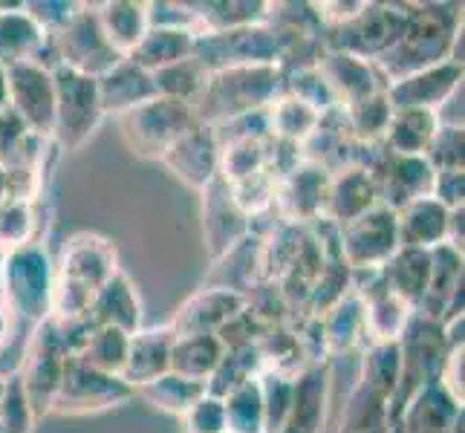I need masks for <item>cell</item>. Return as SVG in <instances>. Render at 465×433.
I'll return each instance as SVG.
<instances>
[{
  "mask_svg": "<svg viewBox=\"0 0 465 433\" xmlns=\"http://www.w3.org/2000/svg\"><path fill=\"white\" fill-rule=\"evenodd\" d=\"M119 254L107 237L95 231H78L64 243L61 261L55 263V289L50 318L58 327L84 324L95 292L116 275Z\"/></svg>",
  "mask_w": 465,
  "mask_h": 433,
  "instance_id": "6da1fadb",
  "label": "cell"
},
{
  "mask_svg": "<svg viewBox=\"0 0 465 433\" xmlns=\"http://www.w3.org/2000/svg\"><path fill=\"white\" fill-rule=\"evenodd\" d=\"M462 26V4H408V21L396 46L376 61L384 82L451 61V44Z\"/></svg>",
  "mask_w": 465,
  "mask_h": 433,
  "instance_id": "7a4b0ae2",
  "label": "cell"
},
{
  "mask_svg": "<svg viewBox=\"0 0 465 433\" xmlns=\"http://www.w3.org/2000/svg\"><path fill=\"white\" fill-rule=\"evenodd\" d=\"M283 93L281 67H229L208 75L194 113L200 124H223L240 116L263 113Z\"/></svg>",
  "mask_w": 465,
  "mask_h": 433,
  "instance_id": "3957f363",
  "label": "cell"
},
{
  "mask_svg": "<svg viewBox=\"0 0 465 433\" xmlns=\"http://www.w3.org/2000/svg\"><path fill=\"white\" fill-rule=\"evenodd\" d=\"M55 289V261L41 240L4 251L0 258V292L12 318H24L29 324H44L53 312Z\"/></svg>",
  "mask_w": 465,
  "mask_h": 433,
  "instance_id": "277c9868",
  "label": "cell"
},
{
  "mask_svg": "<svg viewBox=\"0 0 465 433\" xmlns=\"http://www.w3.org/2000/svg\"><path fill=\"white\" fill-rule=\"evenodd\" d=\"M286 41L269 21L229 32H200L194 58L208 75L229 67H281Z\"/></svg>",
  "mask_w": 465,
  "mask_h": 433,
  "instance_id": "5b68a950",
  "label": "cell"
},
{
  "mask_svg": "<svg viewBox=\"0 0 465 433\" xmlns=\"http://www.w3.org/2000/svg\"><path fill=\"white\" fill-rule=\"evenodd\" d=\"M408 21V4H379V0H364L361 12L352 21L324 29L321 44L324 50L347 53L364 61H379L381 55H388L399 35H402Z\"/></svg>",
  "mask_w": 465,
  "mask_h": 433,
  "instance_id": "8992f818",
  "label": "cell"
},
{
  "mask_svg": "<svg viewBox=\"0 0 465 433\" xmlns=\"http://www.w3.org/2000/svg\"><path fill=\"white\" fill-rule=\"evenodd\" d=\"M55 82V127L53 144L61 151H82L104 122L95 78L73 73L67 67H53Z\"/></svg>",
  "mask_w": 465,
  "mask_h": 433,
  "instance_id": "52a82bcc",
  "label": "cell"
},
{
  "mask_svg": "<svg viewBox=\"0 0 465 433\" xmlns=\"http://www.w3.org/2000/svg\"><path fill=\"white\" fill-rule=\"evenodd\" d=\"M122 55L107 44L104 32L95 18V9L82 4L75 18L55 35H50L46 53L41 58L44 67H67L73 73H82L90 78H102L107 70H114Z\"/></svg>",
  "mask_w": 465,
  "mask_h": 433,
  "instance_id": "ba28073f",
  "label": "cell"
},
{
  "mask_svg": "<svg viewBox=\"0 0 465 433\" xmlns=\"http://www.w3.org/2000/svg\"><path fill=\"white\" fill-rule=\"evenodd\" d=\"M116 122L127 151L136 159L159 162L171 144L197 124V113L191 104L156 95L153 102L131 110V113L119 116Z\"/></svg>",
  "mask_w": 465,
  "mask_h": 433,
  "instance_id": "9c48e42d",
  "label": "cell"
},
{
  "mask_svg": "<svg viewBox=\"0 0 465 433\" xmlns=\"http://www.w3.org/2000/svg\"><path fill=\"white\" fill-rule=\"evenodd\" d=\"M396 344H399V356H402V376H399V390L393 399V419L416 390L440 379L445 356L451 349L445 341L442 320H430L416 312Z\"/></svg>",
  "mask_w": 465,
  "mask_h": 433,
  "instance_id": "30bf717a",
  "label": "cell"
},
{
  "mask_svg": "<svg viewBox=\"0 0 465 433\" xmlns=\"http://www.w3.org/2000/svg\"><path fill=\"white\" fill-rule=\"evenodd\" d=\"M364 151L367 156L359 159V165L371 171L379 205L399 212V208L416 200L430 197V191H434V168L428 165L425 156H399L391 153L384 144H371Z\"/></svg>",
  "mask_w": 465,
  "mask_h": 433,
  "instance_id": "8fae6325",
  "label": "cell"
},
{
  "mask_svg": "<svg viewBox=\"0 0 465 433\" xmlns=\"http://www.w3.org/2000/svg\"><path fill=\"white\" fill-rule=\"evenodd\" d=\"M67 359H70V349L64 344L61 330L55 327L53 318H46L44 324L32 330L24 364L18 367L21 384L29 396V405L35 410V416L53 413V402L58 396Z\"/></svg>",
  "mask_w": 465,
  "mask_h": 433,
  "instance_id": "7c38bea8",
  "label": "cell"
},
{
  "mask_svg": "<svg viewBox=\"0 0 465 433\" xmlns=\"http://www.w3.org/2000/svg\"><path fill=\"white\" fill-rule=\"evenodd\" d=\"M134 396L136 390L122 376H107L102 370H93L82 359L70 356L67 367H64L58 396L53 402V413H61V416L102 413V410L124 405L127 399H134Z\"/></svg>",
  "mask_w": 465,
  "mask_h": 433,
  "instance_id": "4fadbf2b",
  "label": "cell"
},
{
  "mask_svg": "<svg viewBox=\"0 0 465 433\" xmlns=\"http://www.w3.org/2000/svg\"><path fill=\"white\" fill-rule=\"evenodd\" d=\"M399 249L396 212L384 205L371 208L347 226H339V251L352 275L376 271L388 263Z\"/></svg>",
  "mask_w": 465,
  "mask_h": 433,
  "instance_id": "5bb4252c",
  "label": "cell"
},
{
  "mask_svg": "<svg viewBox=\"0 0 465 433\" xmlns=\"http://www.w3.org/2000/svg\"><path fill=\"white\" fill-rule=\"evenodd\" d=\"M9 82V110L18 116L29 133L53 142L55 127V82L53 70L38 61L6 67Z\"/></svg>",
  "mask_w": 465,
  "mask_h": 433,
  "instance_id": "9a60e30c",
  "label": "cell"
},
{
  "mask_svg": "<svg viewBox=\"0 0 465 433\" xmlns=\"http://www.w3.org/2000/svg\"><path fill=\"white\" fill-rule=\"evenodd\" d=\"M327 188H330V171H324L315 162L298 159V162L278 176L275 185V205L281 222L286 226H312V222L324 220L327 205Z\"/></svg>",
  "mask_w": 465,
  "mask_h": 433,
  "instance_id": "2e32d148",
  "label": "cell"
},
{
  "mask_svg": "<svg viewBox=\"0 0 465 433\" xmlns=\"http://www.w3.org/2000/svg\"><path fill=\"white\" fill-rule=\"evenodd\" d=\"M159 165H165L176 182L203 194L220 176V142L214 127L197 122L171 144Z\"/></svg>",
  "mask_w": 465,
  "mask_h": 433,
  "instance_id": "e0dca14e",
  "label": "cell"
},
{
  "mask_svg": "<svg viewBox=\"0 0 465 433\" xmlns=\"http://www.w3.org/2000/svg\"><path fill=\"white\" fill-rule=\"evenodd\" d=\"M352 289L364 300L367 344H396L402 339V332L408 330L413 318V310L381 283L379 269L352 275Z\"/></svg>",
  "mask_w": 465,
  "mask_h": 433,
  "instance_id": "ac0fdd59",
  "label": "cell"
},
{
  "mask_svg": "<svg viewBox=\"0 0 465 433\" xmlns=\"http://www.w3.org/2000/svg\"><path fill=\"white\" fill-rule=\"evenodd\" d=\"M200 197H203V246L214 263L223 254H229L240 240H246L252 234V220L237 208L229 185L220 176Z\"/></svg>",
  "mask_w": 465,
  "mask_h": 433,
  "instance_id": "d6986e66",
  "label": "cell"
},
{
  "mask_svg": "<svg viewBox=\"0 0 465 433\" xmlns=\"http://www.w3.org/2000/svg\"><path fill=\"white\" fill-rule=\"evenodd\" d=\"M330 402V359L307 361L292 376V399L278 433H321Z\"/></svg>",
  "mask_w": 465,
  "mask_h": 433,
  "instance_id": "ffe728a7",
  "label": "cell"
},
{
  "mask_svg": "<svg viewBox=\"0 0 465 433\" xmlns=\"http://www.w3.org/2000/svg\"><path fill=\"white\" fill-rule=\"evenodd\" d=\"M318 73L330 87L335 107L356 104L367 99V95L388 90V82H384V75L379 73L373 61H364L347 53L324 50L318 58Z\"/></svg>",
  "mask_w": 465,
  "mask_h": 433,
  "instance_id": "44dd1931",
  "label": "cell"
},
{
  "mask_svg": "<svg viewBox=\"0 0 465 433\" xmlns=\"http://www.w3.org/2000/svg\"><path fill=\"white\" fill-rule=\"evenodd\" d=\"M246 310V295L223 286H203L176 310L171 330L176 335H217L234 315Z\"/></svg>",
  "mask_w": 465,
  "mask_h": 433,
  "instance_id": "7402d4cb",
  "label": "cell"
},
{
  "mask_svg": "<svg viewBox=\"0 0 465 433\" xmlns=\"http://www.w3.org/2000/svg\"><path fill=\"white\" fill-rule=\"evenodd\" d=\"M465 78V70L460 64L442 61L437 67L420 70L413 75L399 78V82L388 84V102L393 110H434L451 95Z\"/></svg>",
  "mask_w": 465,
  "mask_h": 433,
  "instance_id": "603a6c76",
  "label": "cell"
},
{
  "mask_svg": "<svg viewBox=\"0 0 465 433\" xmlns=\"http://www.w3.org/2000/svg\"><path fill=\"white\" fill-rule=\"evenodd\" d=\"M396 425L402 433H462L465 408L442 390L440 381H430L408 399Z\"/></svg>",
  "mask_w": 465,
  "mask_h": 433,
  "instance_id": "cb8c5ba5",
  "label": "cell"
},
{
  "mask_svg": "<svg viewBox=\"0 0 465 433\" xmlns=\"http://www.w3.org/2000/svg\"><path fill=\"white\" fill-rule=\"evenodd\" d=\"M376 205H379V194H376L373 176L364 165H347L341 171L330 173L324 220L332 222L335 229L347 226V222L367 214Z\"/></svg>",
  "mask_w": 465,
  "mask_h": 433,
  "instance_id": "d4e9b609",
  "label": "cell"
},
{
  "mask_svg": "<svg viewBox=\"0 0 465 433\" xmlns=\"http://www.w3.org/2000/svg\"><path fill=\"white\" fill-rule=\"evenodd\" d=\"M99 84V102L104 110V119L107 116H124L131 110L148 104L156 99V82H153V73L136 67L131 58H122L114 70H107L102 78H95Z\"/></svg>",
  "mask_w": 465,
  "mask_h": 433,
  "instance_id": "484cf974",
  "label": "cell"
},
{
  "mask_svg": "<svg viewBox=\"0 0 465 433\" xmlns=\"http://www.w3.org/2000/svg\"><path fill=\"white\" fill-rule=\"evenodd\" d=\"M315 320H318V339L324 356H344V352H352L356 347L367 344L364 300L356 289H350L344 298L327 307Z\"/></svg>",
  "mask_w": 465,
  "mask_h": 433,
  "instance_id": "4316f807",
  "label": "cell"
},
{
  "mask_svg": "<svg viewBox=\"0 0 465 433\" xmlns=\"http://www.w3.org/2000/svg\"><path fill=\"white\" fill-rule=\"evenodd\" d=\"M173 341H176V332L171 330V324L134 332L131 344H127V361H124L122 379L136 390L142 384L171 373Z\"/></svg>",
  "mask_w": 465,
  "mask_h": 433,
  "instance_id": "83f0119b",
  "label": "cell"
},
{
  "mask_svg": "<svg viewBox=\"0 0 465 433\" xmlns=\"http://www.w3.org/2000/svg\"><path fill=\"white\" fill-rule=\"evenodd\" d=\"M93 327H114L124 335H134L142 330V298L136 292V283L124 269H119L93 298L90 307Z\"/></svg>",
  "mask_w": 465,
  "mask_h": 433,
  "instance_id": "f1b7e54d",
  "label": "cell"
},
{
  "mask_svg": "<svg viewBox=\"0 0 465 433\" xmlns=\"http://www.w3.org/2000/svg\"><path fill=\"white\" fill-rule=\"evenodd\" d=\"M50 35L29 18L24 4H0V67L38 61L46 53Z\"/></svg>",
  "mask_w": 465,
  "mask_h": 433,
  "instance_id": "f546056e",
  "label": "cell"
},
{
  "mask_svg": "<svg viewBox=\"0 0 465 433\" xmlns=\"http://www.w3.org/2000/svg\"><path fill=\"white\" fill-rule=\"evenodd\" d=\"M95 18H99V26L104 32L107 44L114 50L127 58L136 44L145 38V32L151 29V18H148V4L145 0H104V4H93Z\"/></svg>",
  "mask_w": 465,
  "mask_h": 433,
  "instance_id": "4dcf8cb0",
  "label": "cell"
},
{
  "mask_svg": "<svg viewBox=\"0 0 465 433\" xmlns=\"http://www.w3.org/2000/svg\"><path fill=\"white\" fill-rule=\"evenodd\" d=\"M465 289V254L454 251L451 246L430 249V278L422 303L416 307V315L430 320H442L451 298Z\"/></svg>",
  "mask_w": 465,
  "mask_h": 433,
  "instance_id": "1f68e13d",
  "label": "cell"
},
{
  "mask_svg": "<svg viewBox=\"0 0 465 433\" xmlns=\"http://www.w3.org/2000/svg\"><path fill=\"white\" fill-rule=\"evenodd\" d=\"M448 212L445 205H440L434 197L416 200L405 208L396 212V229H399V246L405 249H437L445 246L448 234Z\"/></svg>",
  "mask_w": 465,
  "mask_h": 433,
  "instance_id": "d6a6232c",
  "label": "cell"
},
{
  "mask_svg": "<svg viewBox=\"0 0 465 433\" xmlns=\"http://www.w3.org/2000/svg\"><path fill=\"white\" fill-rule=\"evenodd\" d=\"M379 275H381V283L416 312V307H420L425 298L428 278H430V251L399 246L393 258L379 269Z\"/></svg>",
  "mask_w": 465,
  "mask_h": 433,
  "instance_id": "836d02e7",
  "label": "cell"
},
{
  "mask_svg": "<svg viewBox=\"0 0 465 433\" xmlns=\"http://www.w3.org/2000/svg\"><path fill=\"white\" fill-rule=\"evenodd\" d=\"M194 44H197V32H191V29L151 26L145 32V38L136 44V50L127 58L142 70L159 73V70L171 67V64H180L194 55Z\"/></svg>",
  "mask_w": 465,
  "mask_h": 433,
  "instance_id": "e575fe53",
  "label": "cell"
},
{
  "mask_svg": "<svg viewBox=\"0 0 465 433\" xmlns=\"http://www.w3.org/2000/svg\"><path fill=\"white\" fill-rule=\"evenodd\" d=\"M393 428V402L361 379L350 390L339 430L335 433H391Z\"/></svg>",
  "mask_w": 465,
  "mask_h": 433,
  "instance_id": "d590c367",
  "label": "cell"
},
{
  "mask_svg": "<svg viewBox=\"0 0 465 433\" xmlns=\"http://www.w3.org/2000/svg\"><path fill=\"white\" fill-rule=\"evenodd\" d=\"M318 122H321L318 110H312L307 102L295 99L290 93H281L278 99L266 107L269 139L281 144H292V148H301V144L312 136Z\"/></svg>",
  "mask_w": 465,
  "mask_h": 433,
  "instance_id": "8d00e7d4",
  "label": "cell"
},
{
  "mask_svg": "<svg viewBox=\"0 0 465 433\" xmlns=\"http://www.w3.org/2000/svg\"><path fill=\"white\" fill-rule=\"evenodd\" d=\"M437 127L440 122L430 110H393L381 144L399 156H425Z\"/></svg>",
  "mask_w": 465,
  "mask_h": 433,
  "instance_id": "74e56055",
  "label": "cell"
},
{
  "mask_svg": "<svg viewBox=\"0 0 465 433\" xmlns=\"http://www.w3.org/2000/svg\"><path fill=\"white\" fill-rule=\"evenodd\" d=\"M194 12L200 32H229L240 26L263 24L269 18L266 0H208V4H188Z\"/></svg>",
  "mask_w": 465,
  "mask_h": 433,
  "instance_id": "f35d334b",
  "label": "cell"
},
{
  "mask_svg": "<svg viewBox=\"0 0 465 433\" xmlns=\"http://www.w3.org/2000/svg\"><path fill=\"white\" fill-rule=\"evenodd\" d=\"M223 352H226V347L217 335H176L171 352V373L205 384L208 376L217 370Z\"/></svg>",
  "mask_w": 465,
  "mask_h": 433,
  "instance_id": "ab89813d",
  "label": "cell"
},
{
  "mask_svg": "<svg viewBox=\"0 0 465 433\" xmlns=\"http://www.w3.org/2000/svg\"><path fill=\"white\" fill-rule=\"evenodd\" d=\"M136 393L145 399V402L156 410H163L168 416H183L194 408L200 399L205 396V384L194 381V379H185V376H176V373H165L148 384L136 388Z\"/></svg>",
  "mask_w": 465,
  "mask_h": 433,
  "instance_id": "60d3db41",
  "label": "cell"
},
{
  "mask_svg": "<svg viewBox=\"0 0 465 433\" xmlns=\"http://www.w3.org/2000/svg\"><path fill=\"white\" fill-rule=\"evenodd\" d=\"M266 370L263 356H261V347H237V349H226L223 359L217 364V370L208 376L205 381V393L208 396H217V399H226L232 390H237L240 384H246L252 379H258Z\"/></svg>",
  "mask_w": 465,
  "mask_h": 433,
  "instance_id": "b9f144b4",
  "label": "cell"
},
{
  "mask_svg": "<svg viewBox=\"0 0 465 433\" xmlns=\"http://www.w3.org/2000/svg\"><path fill=\"white\" fill-rule=\"evenodd\" d=\"M393 107L388 102V90L384 93H373L367 99L356 102V104H347L341 107V116L347 124V133L356 144H381V136L388 131V122H391Z\"/></svg>",
  "mask_w": 465,
  "mask_h": 433,
  "instance_id": "7bdbcfd3",
  "label": "cell"
},
{
  "mask_svg": "<svg viewBox=\"0 0 465 433\" xmlns=\"http://www.w3.org/2000/svg\"><path fill=\"white\" fill-rule=\"evenodd\" d=\"M269 168V139H237L220 144V180L237 185Z\"/></svg>",
  "mask_w": 465,
  "mask_h": 433,
  "instance_id": "ee69618b",
  "label": "cell"
},
{
  "mask_svg": "<svg viewBox=\"0 0 465 433\" xmlns=\"http://www.w3.org/2000/svg\"><path fill=\"white\" fill-rule=\"evenodd\" d=\"M127 344H131V335H124L122 330L93 327L75 359H82L87 367L102 370L107 376H122L127 361Z\"/></svg>",
  "mask_w": 465,
  "mask_h": 433,
  "instance_id": "f6af8a7d",
  "label": "cell"
},
{
  "mask_svg": "<svg viewBox=\"0 0 465 433\" xmlns=\"http://www.w3.org/2000/svg\"><path fill=\"white\" fill-rule=\"evenodd\" d=\"M223 408H226V433H266L261 376L232 390L223 399Z\"/></svg>",
  "mask_w": 465,
  "mask_h": 433,
  "instance_id": "bcb514c9",
  "label": "cell"
},
{
  "mask_svg": "<svg viewBox=\"0 0 465 433\" xmlns=\"http://www.w3.org/2000/svg\"><path fill=\"white\" fill-rule=\"evenodd\" d=\"M153 82H156V93L163 95V99H173V102L194 107L205 90L208 70L191 55L180 64H171V67L153 73Z\"/></svg>",
  "mask_w": 465,
  "mask_h": 433,
  "instance_id": "7dc6e473",
  "label": "cell"
},
{
  "mask_svg": "<svg viewBox=\"0 0 465 433\" xmlns=\"http://www.w3.org/2000/svg\"><path fill=\"white\" fill-rule=\"evenodd\" d=\"M399 376H402V356L399 344H367L361 361V381L376 388L393 402L399 390Z\"/></svg>",
  "mask_w": 465,
  "mask_h": 433,
  "instance_id": "c3c4849f",
  "label": "cell"
},
{
  "mask_svg": "<svg viewBox=\"0 0 465 433\" xmlns=\"http://www.w3.org/2000/svg\"><path fill=\"white\" fill-rule=\"evenodd\" d=\"M35 410L29 405V396L21 384L18 370L6 376V388L0 396V430L4 433H32L35 430Z\"/></svg>",
  "mask_w": 465,
  "mask_h": 433,
  "instance_id": "681fc988",
  "label": "cell"
},
{
  "mask_svg": "<svg viewBox=\"0 0 465 433\" xmlns=\"http://www.w3.org/2000/svg\"><path fill=\"white\" fill-rule=\"evenodd\" d=\"M35 240V202L6 200L0 205V251L18 249Z\"/></svg>",
  "mask_w": 465,
  "mask_h": 433,
  "instance_id": "f907efd6",
  "label": "cell"
},
{
  "mask_svg": "<svg viewBox=\"0 0 465 433\" xmlns=\"http://www.w3.org/2000/svg\"><path fill=\"white\" fill-rule=\"evenodd\" d=\"M434 171H465V127H437L425 151Z\"/></svg>",
  "mask_w": 465,
  "mask_h": 433,
  "instance_id": "816d5d0a",
  "label": "cell"
},
{
  "mask_svg": "<svg viewBox=\"0 0 465 433\" xmlns=\"http://www.w3.org/2000/svg\"><path fill=\"white\" fill-rule=\"evenodd\" d=\"M261 393H263V410H266V433H278L286 410L292 399V376H283L275 370L261 373Z\"/></svg>",
  "mask_w": 465,
  "mask_h": 433,
  "instance_id": "f5cc1de1",
  "label": "cell"
},
{
  "mask_svg": "<svg viewBox=\"0 0 465 433\" xmlns=\"http://www.w3.org/2000/svg\"><path fill=\"white\" fill-rule=\"evenodd\" d=\"M183 433H226V408L217 396H203L183 416Z\"/></svg>",
  "mask_w": 465,
  "mask_h": 433,
  "instance_id": "db71d44e",
  "label": "cell"
},
{
  "mask_svg": "<svg viewBox=\"0 0 465 433\" xmlns=\"http://www.w3.org/2000/svg\"><path fill=\"white\" fill-rule=\"evenodd\" d=\"M24 6L29 12V18L35 21L46 35L61 32L75 18V12L82 9V4H73V0H29Z\"/></svg>",
  "mask_w": 465,
  "mask_h": 433,
  "instance_id": "11a10c76",
  "label": "cell"
},
{
  "mask_svg": "<svg viewBox=\"0 0 465 433\" xmlns=\"http://www.w3.org/2000/svg\"><path fill=\"white\" fill-rule=\"evenodd\" d=\"M437 381L442 384V390L451 396L457 405H465V344L448 349Z\"/></svg>",
  "mask_w": 465,
  "mask_h": 433,
  "instance_id": "9f6ffc18",
  "label": "cell"
},
{
  "mask_svg": "<svg viewBox=\"0 0 465 433\" xmlns=\"http://www.w3.org/2000/svg\"><path fill=\"white\" fill-rule=\"evenodd\" d=\"M440 205L448 212L465 208V171H434V191H430Z\"/></svg>",
  "mask_w": 465,
  "mask_h": 433,
  "instance_id": "6f0895ef",
  "label": "cell"
},
{
  "mask_svg": "<svg viewBox=\"0 0 465 433\" xmlns=\"http://www.w3.org/2000/svg\"><path fill=\"white\" fill-rule=\"evenodd\" d=\"M462 102H465V84H460L448 99L434 110V116L442 127H465V116H462Z\"/></svg>",
  "mask_w": 465,
  "mask_h": 433,
  "instance_id": "680465c9",
  "label": "cell"
},
{
  "mask_svg": "<svg viewBox=\"0 0 465 433\" xmlns=\"http://www.w3.org/2000/svg\"><path fill=\"white\" fill-rule=\"evenodd\" d=\"M445 246H451L454 251L465 254V208H454L451 217H448Z\"/></svg>",
  "mask_w": 465,
  "mask_h": 433,
  "instance_id": "91938a15",
  "label": "cell"
},
{
  "mask_svg": "<svg viewBox=\"0 0 465 433\" xmlns=\"http://www.w3.org/2000/svg\"><path fill=\"white\" fill-rule=\"evenodd\" d=\"M9 335H12V312L4 300V292H0V347L9 341Z\"/></svg>",
  "mask_w": 465,
  "mask_h": 433,
  "instance_id": "94428289",
  "label": "cell"
},
{
  "mask_svg": "<svg viewBox=\"0 0 465 433\" xmlns=\"http://www.w3.org/2000/svg\"><path fill=\"white\" fill-rule=\"evenodd\" d=\"M12 200V182H9V168L0 165V205Z\"/></svg>",
  "mask_w": 465,
  "mask_h": 433,
  "instance_id": "6125c7cd",
  "label": "cell"
},
{
  "mask_svg": "<svg viewBox=\"0 0 465 433\" xmlns=\"http://www.w3.org/2000/svg\"><path fill=\"white\" fill-rule=\"evenodd\" d=\"M9 110V82H6V67H0V113Z\"/></svg>",
  "mask_w": 465,
  "mask_h": 433,
  "instance_id": "be15d7a7",
  "label": "cell"
},
{
  "mask_svg": "<svg viewBox=\"0 0 465 433\" xmlns=\"http://www.w3.org/2000/svg\"><path fill=\"white\" fill-rule=\"evenodd\" d=\"M4 388H6V376H0V396H4Z\"/></svg>",
  "mask_w": 465,
  "mask_h": 433,
  "instance_id": "e7e4bbea",
  "label": "cell"
},
{
  "mask_svg": "<svg viewBox=\"0 0 465 433\" xmlns=\"http://www.w3.org/2000/svg\"><path fill=\"white\" fill-rule=\"evenodd\" d=\"M391 433H402V430H399V425H396V419H393V428H391Z\"/></svg>",
  "mask_w": 465,
  "mask_h": 433,
  "instance_id": "03108f58",
  "label": "cell"
},
{
  "mask_svg": "<svg viewBox=\"0 0 465 433\" xmlns=\"http://www.w3.org/2000/svg\"><path fill=\"white\" fill-rule=\"evenodd\" d=\"M0 433H4V430H0Z\"/></svg>",
  "mask_w": 465,
  "mask_h": 433,
  "instance_id": "003e7915",
  "label": "cell"
}]
</instances>
